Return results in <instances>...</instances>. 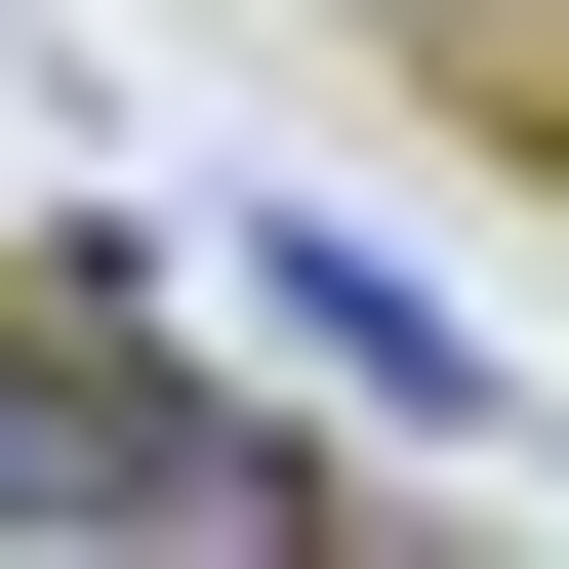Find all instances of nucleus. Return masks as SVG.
<instances>
[{
	"instance_id": "1",
	"label": "nucleus",
	"mask_w": 569,
	"mask_h": 569,
	"mask_svg": "<svg viewBox=\"0 0 569 569\" xmlns=\"http://www.w3.org/2000/svg\"><path fill=\"white\" fill-rule=\"evenodd\" d=\"M0 529H122V569H326V448L163 367V244H41V284H0Z\"/></svg>"
},
{
	"instance_id": "2",
	"label": "nucleus",
	"mask_w": 569,
	"mask_h": 569,
	"mask_svg": "<svg viewBox=\"0 0 569 569\" xmlns=\"http://www.w3.org/2000/svg\"><path fill=\"white\" fill-rule=\"evenodd\" d=\"M284 326H326V367H367L407 448H488V326H448V284H407V244H326V203H284Z\"/></svg>"
}]
</instances>
